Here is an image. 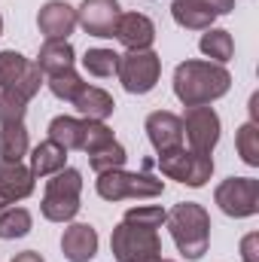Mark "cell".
Instances as JSON below:
<instances>
[{
	"instance_id": "9c48e42d",
	"label": "cell",
	"mask_w": 259,
	"mask_h": 262,
	"mask_svg": "<svg viewBox=\"0 0 259 262\" xmlns=\"http://www.w3.org/2000/svg\"><path fill=\"white\" fill-rule=\"evenodd\" d=\"M183 122V134L189 140V149L192 152H213V146L220 143V116L210 104L204 107H186V113L180 116Z\"/></svg>"
},
{
	"instance_id": "8d00e7d4",
	"label": "cell",
	"mask_w": 259,
	"mask_h": 262,
	"mask_svg": "<svg viewBox=\"0 0 259 262\" xmlns=\"http://www.w3.org/2000/svg\"><path fill=\"white\" fill-rule=\"evenodd\" d=\"M3 207H9V204H6V201H3V198H0V210H3Z\"/></svg>"
},
{
	"instance_id": "52a82bcc",
	"label": "cell",
	"mask_w": 259,
	"mask_h": 262,
	"mask_svg": "<svg viewBox=\"0 0 259 262\" xmlns=\"http://www.w3.org/2000/svg\"><path fill=\"white\" fill-rule=\"evenodd\" d=\"M122 89L128 95H149L162 76V58L153 49H140V52H125L119 55V70H116Z\"/></svg>"
},
{
	"instance_id": "cb8c5ba5",
	"label": "cell",
	"mask_w": 259,
	"mask_h": 262,
	"mask_svg": "<svg viewBox=\"0 0 259 262\" xmlns=\"http://www.w3.org/2000/svg\"><path fill=\"white\" fill-rule=\"evenodd\" d=\"M49 140L70 149H79V140H82V119L76 116H55L49 122Z\"/></svg>"
},
{
	"instance_id": "ffe728a7",
	"label": "cell",
	"mask_w": 259,
	"mask_h": 262,
	"mask_svg": "<svg viewBox=\"0 0 259 262\" xmlns=\"http://www.w3.org/2000/svg\"><path fill=\"white\" fill-rule=\"evenodd\" d=\"M198 49H201V55H207L213 64H226V61H232V55H235V40H232V34L223 31V28H207V31L201 34V40H198Z\"/></svg>"
},
{
	"instance_id": "8fae6325",
	"label": "cell",
	"mask_w": 259,
	"mask_h": 262,
	"mask_svg": "<svg viewBox=\"0 0 259 262\" xmlns=\"http://www.w3.org/2000/svg\"><path fill=\"white\" fill-rule=\"evenodd\" d=\"M143 128H146V137H149V143H153L156 152H168V149L183 146V122L171 110L149 113L146 122H143Z\"/></svg>"
},
{
	"instance_id": "d590c367",
	"label": "cell",
	"mask_w": 259,
	"mask_h": 262,
	"mask_svg": "<svg viewBox=\"0 0 259 262\" xmlns=\"http://www.w3.org/2000/svg\"><path fill=\"white\" fill-rule=\"evenodd\" d=\"M250 122L259 125V95H250Z\"/></svg>"
},
{
	"instance_id": "6da1fadb",
	"label": "cell",
	"mask_w": 259,
	"mask_h": 262,
	"mask_svg": "<svg viewBox=\"0 0 259 262\" xmlns=\"http://www.w3.org/2000/svg\"><path fill=\"white\" fill-rule=\"evenodd\" d=\"M232 89V73L226 64L189 58L174 67V95L183 107H204L220 101Z\"/></svg>"
},
{
	"instance_id": "4dcf8cb0",
	"label": "cell",
	"mask_w": 259,
	"mask_h": 262,
	"mask_svg": "<svg viewBox=\"0 0 259 262\" xmlns=\"http://www.w3.org/2000/svg\"><path fill=\"white\" fill-rule=\"evenodd\" d=\"M43 70L37 67V61H28V67H25V73H21V79L12 85V89H6V92H12V95H18L21 101H31L37 92H40V85H43Z\"/></svg>"
},
{
	"instance_id": "4316f807",
	"label": "cell",
	"mask_w": 259,
	"mask_h": 262,
	"mask_svg": "<svg viewBox=\"0 0 259 262\" xmlns=\"http://www.w3.org/2000/svg\"><path fill=\"white\" fill-rule=\"evenodd\" d=\"M46 85H49V92L58 98V101H67V104H73V98L82 92V76L70 67V70H61V73H52V76H46Z\"/></svg>"
},
{
	"instance_id": "3957f363",
	"label": "cell",
	"mask_w": 259,
	"mask_h": 262,
	"mask_svg": "<svg viewBox=\"0 0 259 262\" xmlns=\"http://www.w3.org/2000/svg\"><path fill=\"white\" fill-rule=\"evenodd\" d=\"M79 192H82V174L76 168H61L46 180V192L40 201V210L49 223H70L79 213Z\"/></svg>"
},
{
	"instance_id": "9a60e30c",
	"label": "cell",
	"mask_w": 259,
	"mask_h": 262,
	"mask_svg": "<svg viewBox=\"0 0 259 262\" xmlns=\"http://www.w3.org/2000/svg\"><path fill=\"white\" fill-rule=\"evenodd\" d=\"M37 180H34V171L21 162H6L0 159V198L6 204H15L21 198H28L34 192Z\"/></svg>"
},
{
	"instance_id": "74e56055",
	"label": "cell",
	"mask_w": 259,
	"mask_h": 262,
	"mask_svg": "<svg viewBox=\"0 0 259 262\" xmlns=\"http://www.w3.org/2000/svg\"><path fill=\"white\" fill-rule=\"evenodd\" d=\"M0 34H3V15H0Z\"/></svg>"
},
{
	"instance_id": "f1b7e54d",
	"label": "cell",
	"mask_w": 259,
	"mask_h": 262,
	"mask_svg": "<svg viewBox=\"0 0 259 262\" xmlns=\"http://www.w3.org/2000/svg\"><path fill=\"white\" fill-rule=\"evenodd\" d=\"M25 67H28V58H25L21 52L3 49V52H0V89H12V85L21 79Z\"/></svg>"
},
{
	"instance_id": "d6a6232c",
	"label": "cell",
	"mask_w": 259,
	"mask_h": 262,
	"mask_svg": "<svg viewBox=\"0 0 259 262\" xmlns=\"http://www.w3.org/2000/svg\"><path fill=\"white\" fill-rule=\"evenodd\" d=\"M256 247H259V235H256V232H250V235L241 241V259H244V262H259Z\"/></svg>"
},
{
	"instance_id": "44dd1931",
	"label": "cell",
	"mask_w": 259,
	"mask_h": 262,
	"mask_svg": "<svg viewBox=\"0 0 259 262\" xmlns=\"http://www.w3.org/2000/svg\"><path fill=\"white\" fill-rule=\"evenodd\" d=\"M31 149V140H28V128L25 122H6L0 125V159L6 162H21Z\"/></svg>"
},
{
	"instance_id": "7402d4cb",
	"label": "cell",
	"mask_w": 259,
	"mask_h": 262,
	"mask_svg": "<svg viewBox=\"0 0 259 262\" xmlns=\"http://www.w3.org/2000/svg\"><path fill=\"white\" fill-rule=\"evenodd\" d=\"M34 226V216L28 207H3L0 210V241H15V238H25Z\"/></svg>"
},
{
	"instance_id": "484cf974",
	"label": "cell",
	"mask_w": 259,
	"mask_h": 262,
	"mask_svg": "<svg viewBox=\"0 0 259 262\" xmlns=\"http://www.w3.org/2000/svg\"><path fill=\"white\" fill-rule=\"evenodd\" d=\"M235 146H238V156L244 165L259 168V125L256 122H244L241 128L235 131Z\"/></svg>"
},
{
	"instance_id": "e575fe53",
	"label": "cell",
	"mask_w": 259,
	"mask_h": 262,
	"mask_svg": "<svg viewBox=\"0 0 259 262\" xmlns=\"http://www.w3.org/2000/svg\"><path fill=\"white\" fill-rule=\"evenodd\" d=\"M9 262H46V259H43L37 250H21V253H15Z\"/></svg>"
},
{
	"instance_id": "83f0119b",
	"label": "cell",
	"mask_w": 259,
	"mask_h": 262,
	"mask_svg": "<svg viewBox=\"0 0 259 262\" xmlns=\"http://www.w3.org/2000/svg\"><path fill=\"white\" fill-rule=\"evenodd\" d=\"M113 140H116V137H113V128H110L107 122L82 119V140H79V149H82L85 156L98 152L101 146H107V143H113Z\"/></svg>"
},
{
	"instance_id": "5b68a950",
	"label": "cell",
	"mask_w": 259,
	"mask_h": 262,
	"mask_svg": "<svg viewBox=\"0 0 259 262\" xmlns=\"http://www.w3.org/2000/svg\"><path fill=\"white\" fill-rule=\"evenodd\" d=\"M95 189L104 201H125V198H159L165 192V180H156L153 174H137V171H107L98 174Z\"/></svg>"
},
{
	"instance_id": "ba28073f",
	"label": "cell",
	"mask_w": 259,
	"mask_h": 262,
	"mask_svg": "<svg viewBox=\"0 0 259 262\" xmlns=\"http://www.w3.org/2000/svg\"><path fill=\"white\" fill-rule=\"evenodd\" d=\"M217 207L232 220H247L259 213V180L256 177H226L213 189Z\"/></svg>"
},
{
	"instance_id": "f546056e",
	"label": "cell",
	"mask_w": 259,
	"mask_h": 262,
	"mask_svg": "<svg viewBox=\"0 0 259 262\" xmlns=\"http://www.w3.org/2000/svg\"><path fill=\"white\" fill-rule=\"evenodd\" d=\"M165 216H168V210L165 207H159V204H140V207H128L125 210V223H134V226H143V229H162L165 226Z\"/></svg>"
},
{
	"instance_id": "4fadbf2b",
	"label": "cell",
	"mask_w": 259,
	"mask_h": 262,
	"mask_svg": "<svg viewBox=\"0 0 259 262\" xmlns=\"http://www.w3.org/2000/svg\"><path fill=\"white\" fill-rule=\"evenodd\" d=\"M113 37H116L128 52L153 49V43H156V25H153V18L143 15V12H122Z\"/></svg>"
},
{
	"instance_id": "e0dca14e",
	"label": "cell",
	"mask_w": 259,
	"mask_h": 262,
	"mask_svg": "<svg viewBox=\"0 0 259 262\" xmlns=\"http://www.w3.org/2000/svg\"><path fill=\"white\" fill-rule=\"evenodd\" d=\"M171 15H174V21L180 25V28H186V31H207V28H213V21L220 18L207 3H201V0H174L171 3Z\"/></svg>"
},
{
	"instance_id": "603a6c76",
	"label": "cell",
	"mask_w": 259,
	"mask_h": 262,
	"mask_svg": "<svg viewBox=\"0 0 259 262\" xmlns=\"http://www.w3.org/2000/svg\"><path fill=\"white\" fill-rule=\"evenodd\" d=\"M82 67H85L89 76L110 79V76H116V70H119V52L104 49V46H98V49H85V55H82Z\"/></svg>"
},
{
	"instance_id": "1f68e13d",
	"label": "cell",
	"mask_w": 259,
	"mask_h": 262,
	"mask_svg": "<svg viewBox=\"0 0 259 262\" xmlns=\"http://www.w3.org/2000/svg\"><path fill=\"white\" fill-rule=\"evenodd\" d=\"M25 113H28V101H21L18 95L0 89V125H6V122H25Z\"/></svg>"
},
{
	"instance_id": "8992f818",
	"label": "cell",
	"mask_w": 259,
	"mask_h": 262,
	"mask_svg": "<svg viewBox=\"0 0 259 262\" xmlns=\"http://www.w3.org/2000/svg\"><path fill=\"white\" fill-rule=\"evenodd\" d=\"M110 250L116 262H153L162 256V238L156 229H143L122 220L110 235Z\"/></svg>"
},
{
	"instance_id": "7a4b0ae2",
	"label": "cell",
	"mask_w": 259,
	"mask_h": 262,
	"mask_svg": "<svg viewBox=\"0 0 259 262\" xmlns=\"http://www.w3.org/2000/svg\"><path fill=\"white\" fill-rule=\"evenodd\" d=\"M165 226L177 244V250L186 259H201L210 247V213L195 204V201H180L168 210Z\"/></svg>"
},
{
	"instance_id": "5bb4252c",
	"label": "cell",
	"mask_w": 259,
	"mask_h": 262,
	"mask_svg": "<svg viewBox=\"0 0 259 262\" xmlns=\"http://www.w3.org/2000/svg\"><path fill=\"white\" fill-rule=\"evenodd\" d=\"M98 232L89 223H70L61 235V253L67 262H92L98 253Z\"/></svg>"
},
{
	"instance_id": "836d02e7",
	"label": "cell",
	"mask_w": 259,
	"mask_h": 262,
	"mask_svg": "<svg viewBox=\"0 0 259 262\" xmlns=\"http://www.w3.org/2000/svg\"><path fill=\"white\" fill-rule=\"evenodd\" d=\"M201 3H207L217 15H229L235 9V0H201Z\"/></svg>"
},
{
	"instance_id": "d6986e66",
	"label": "cell",
	"mask_w": 259,
	"mask_h": 262,
	"mask_svg": "<svg viewBox=\"0 0 259 262\" xmlns=\"http://www.w3.org/2000/svg\"><path fill=\"white\" fill-rule=\"evenodd\" d=\"M61 168H67V149L64 146H58V143H52L46 137L43 143H37L31 149V171H34V177H52Z\"/></svg>"
},
{
	"instance_id": "7c38bea8",
	"label": "cell",
	"mask_w": 259,
	"mask_h": 262,
	"mask_svg": "<svg viewBox=\"0 0 259 262\" xmlns=\"http://www.w3.org/2000/svg\"><path fill=\"white\" fill-rule=\"evenodd\" d=\"M37 28L46 40H67L76 28V9L67 0H49L37 12Z\"/></svg>"
},
{
	"instance_id": "277c9868",
	"label": "cell",
	"mask_w": 259,
	"mask_h": 262,
	"mask_svg": "<svg viewBox=\"0 0 259 262\" xmlns=\"http://www.w3.org/2000/svg\"><path fill=\"white\" fill-rule=\"evenodd\" d=\"M159 171L168 180H177L189 189L207 186V180L213 177V156L210 152H192L186 146L159 152Z\"/></svg>"
},
{
	"instance_id": "2e32d148",
	"label": "cell",
	"mask_w": 259,
	"mask_h": 262,
	"mask_svg": "<svg viewBox=\"0 0 259 262\" xmlns=\"http://www.w3.org/2000/svg\"><path fill=\"white\" fill-rule=\"evenodd\" d=\"M73 107L79 110V116L82 119H98V122H104L107 116H113V110H116V101H113V95L107 92V89H101V85H82V92L73 98Z\"/></svg>"
},
{
	"instance_id": "f35d334b",
	"label": "cell",
	"mask_w": 259,
	"mask_h": 262,
	"mask_svg": "<svg viewBox=\"0 0 259 262\" xmlns=\"http://www.w3.org/2000/svg\"><path fill=\"white\" fill-rule=\"evenodd\" d=\"M153 262H171V259H162V256H159V259H153Z\"/></svg>"
},
{
	"instance_id": "d4e9b609",
	"label": "cell",
	"mask_w": 259,
	"mask_h": 262,
	"mask_svg": "<svg viewBox=\"0 0 259 262\" xmlns=\"http://www.w3.org/2000/svg\"><path fill=\"white\" fill-rule=\"evenodd\" d=\"M125 162H128V152H125V146L119 140H113V143H107V146H101L98 152L89 156V165H92L95 174L119 171V168H125Z\"/></svg>"
},
{
	"instance_id": "30bf717a",
	"label": "cell",
	"mask_w": 259,
	"mask_h": 262,
	"mask_svg": "<svg viewBox=\"0 0 259 262\" xmlns=\"http://www.w3.org/2000/svg\"><path fill=\"white\" fill-rule=\"evenodd\" d=\"M122 6L119 0H82L76 9V25L89 34V37H113L116 25H119Z\"/></svg>"
},
{
	"instance_id": "ac0fdd59",
	"label": "cell",
	"mask_w": 259,
	"mask_h": 262,
	"mask_svg": "<svg viewBox=\"0 0 259 262\" xmlns=\"http://www.w3.org/2000/svg\"><path fill=\"white\" fill-rule=\"evenodd\" d=\"M73 61H76V52H73L70 40H46L40 46V52H37V67L43 70V76L70 70Z\"/></svg>"
}]
</instances>
